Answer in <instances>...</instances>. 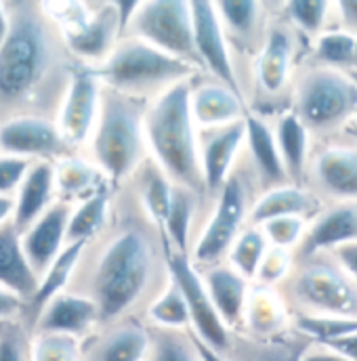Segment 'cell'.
Here are the masks:
<instances>
[{"label": "cell", "instance_id": "obj_1", "mask_svg": "<svg viewBox=\"0 0 357 361\" xmlns=\"http://www.w3.org/2000/svg\"><path fill=\"white\" fill-rule=\"evenodd\" d=\"M169 244L128 183L116 187L107 227L85 246L68 290L90 298L101 326L143 317L171 279Z\"/></svg>", "mask_w": 357, "mask_h": 361}, {"label": "cell", "instance_id": "obj_2", "mask_svg": "<svg viewBox=\"0 0 357 361\" xmlns=\"http://www.w3.org/2000/svg\"><path fill=\"white\" fill-rule=\"evenodd\" d=\"M0 44V124L19 116L57 118L78 63L44 0H11Z\"/></svg>", "mask_w": 357, "mask_h": 361}, {"label": "cell", "instance_id": "obj_3", "mask_svg": "<svg viewBox=\"0 0 357 361\" xmlns=\"http://www.w3.org/2000/svg\"><path fill=\"white\" fill-rule=\"evenodd\" d=\"M191 82L193 78L150 101L145 111V141L150 158L169 179L206 197L200 128L191 114Z\"/></svg>", "mask_w": 357, "mask_h": 361}, {"label": "cell", "instance_id": "obj_4", "mask_svg": "<svg viewBox=\"0 0 357 361\" xmlns=\"http://www.w3.org/2000/svg\"><path fill=\"white\" fill-rule=\"evenodd\" d=\"M150 101L122 94L105 87L99 122L87 156L103 171L114 187L133 179L150 158L145 141V111Z\"/></svg>", "mask_w": 357, "mask_h": 361}, {"label": "cell", "instance_id": "obj_5", "mask_svg": "<svg viewBox=\"0 0 357 361\" xmlns=\"http://www.w3.org/2000/svg\"><path fill=\"white\" fill-rule=\"evenodd\" d=\"M309 51L311 40L286 21L277 11V2H273V15L263 44L250 68L246 90L248 111L261 114L269 120L288 111L296 72L309 57Z\"/></svg>", "mask_w": 357, "mask_h": 361}, {"label": "cell", "instance_id": "obj_6", "mask_svg": "<svg viewBox=\"0 0 357 361\" xmlns=\"http://www.w3.org/2000/svg\"><path fill=\"white\" fill-rule=\"evenodd\" d=\"M135 2L44 0V6L57 23L72 59L78 66L99 70L122 40Z\"/></svg>", "mask_w": 357, "mask_h": 361}, {"label": "cell", "instance_id": "obj_7", "mask_svg": "<svg viewBox=\"0 0 357 361\" xmlns=\"http://www.w3.org/2000/svg\"><path fill=\"white\" fill-rule=\"evenodd\" d=\"M290 109L307 126L313 139H326L347 130L357 116V76L307 61L298 68Z\"/></svg>", "mask_w": 357, "mask_h": 361}, {"label": "cell", "instance_id": "obj_8", "mask_svg": "<svg viewBox=\"0 0 357 361\" xmlns=\"http://www.w3.org/2000/svg\"><path fill=\"white\" fill-rule=\"evenodd\" d=\"M261 189L242 154L234 175L223 185L219 195L208 204L198 238L189 252L191 263L198 269H206L227 261V255L238 235L248 227L253 206Z\"/></svg>", "mask_w": 357, "mask_h": 361}, {"label": "cell", "instance_id": "obj_9", "mask_svg": "<svg viewBox=\"0 0 357 361\" xmlns=\"http://www.w3.org/2000/svg\"><path fill=\"white\" fill-rule=\"evenodd\" d=\"M97 72L107 89L145 101L202 74L193 66L128 34L122 36L111 57Z\"/></svg>", "mask_w": 357, "mask_h": 361}, {"label": "cell", "instance_id": "obj_10", "mask_svg": "<svg viewBox=\"0 0 357 361\" xmlns=\"http://www.w3.org/2000/svg\"><path fill=\"white\" fill-rule=\"evenodd\" d=\"M279 292L292 313L357 317V281L332 252L294 261Z\"/></svg>", "mask_w": 357, "mask_h": 361}, {"label": "cell", "instance_id": "obj_11", "mask_svg": "<svg viewBox=\"0 0 357 361\" xmlns=\"http://www.w3.org/2000/svg\"><path fill=\"white\" fill-rule=\"evenodd\" d=\"M124 34L150 42L152 47L193 66L198 72L204 74V68L195 49L191 2L137 0Z\"/></svg>", "mask_w": 357, "mask_h": 361}, {"label": "cell", "instance_id": "obj_12", "mask_svg": "<svg viewBox=\"0 0 357 361\" xmlns=\"http://www.w3.org/2000/svg\"><path fill=\"white\" fill-rule=\"evenodd\" d=\"M305 185L326 204L357 206V135L351 126L326 139H313Z\"/></svg>", "mask_w": 357, "mask_h": 361}, {"label": "cell", "instance_id": "obj_13", "mask_svg": "<svg viewBox=\"0 0 357 361\" xmlns=\"http://www.w3.org/2000/svg\"><path fill=\"white\" fill-rule=\"evenodd\" d=\"M169 271L173 279L178 283L191 319V334L200 338L204 345L212 347L219 353L231 355L234 349V336L236 332L223 322L221 313L217 311L200 269L191 263L189 255H181L175 250H167Z\"/></svg>", "mask_w": 357, "mask_h": 361}, {"label": "cell", "instance_id": "obj_14", "mask_svg": "<svg viewBox=\"0 0 357 361\" xmlns=\"http://www.w3.org/2000/svg\"><path fill=\"white\" fill-rule=\"evenodd\" d=\"M217 11L223 23L225 36L229 40L236 68L240 74L242 92L246 99L250 68L263 44L269 21L273 15V2L269 4L261 0H221L217 2Z\"/></svg>", "mask_w": 357, "mask_h": 361}, {"label": "cell", "instance_id": "obj_15", "mask_svg": "<svg viewBox=\"0 0 357 361\" xmlns=\"http://www.w3.org/2000/svg\"><path fill=\"white\" fill-rule=\"evenodd\" d=\"M105 85L97 70L78 66L57 114V126L72 152H87L99 122Z\"/></svg>", "mask_w": 357, "mask_h": 361}, {"label": "cell", "instance_id": "obj_16", "mask_svg": "<svg viewBox=\"0 0 357 361\" xmlns=\"http://www.w3.org/2000/svg\"><path fill=\"white\" fill-rule=\"evenodd\" d=\"M0 154L28 162H57L72 149L55 118L19 116L0 124Z\"/></svg>", "mask_w": 357, "mask_h": 361}, {"label": "cell", "instance_id": "obj_17", "mask_svg": "<svg viewBox=\"0 0 357 361\" xmlns=\"http://www.w3.org/2000/svg\"><path fill=\"white\" fill-rule=\"evenodd\" d=\"M191 15H193L195 49H198L204 74L227 85L229 89L238 90L244 97L242 85H240V74L236 68V59H234L229 40L225 36L223 23H221L219 11H217V2L193 0Z\"/></svg>", "mask_w": 357, "mask_h": 361}, {"label": "cell", "instance_id": "obj_18", "mask_svg": "<svg viewBox=\"0 0 357 361\" xmlns=\"http://www.w3.org/2000/svg\"><path fill=\"white\" fill-rule=\"evenodd\" d=\"M244 120L219 128H200V160L208 204L219 195V191L242 160L246 143Z\"/></svg>", "mask_w": 357, "mask_h": 361}, {"label": "cell", "instance_id": "obj_19", "mask_svg": "<svg viewBox=\"0 0 357 361\" xmlns=\"http://www.w3.org/2000/svg\"><path fill=\"white\" fill-rule=\"evenodd\" d=\"M152 328L143 317L99 326L83 341V361H147Z\"/></svg>", "mask_w": 357, "mask_h": 361}, {"label": "cell", "instance_id": "obj_20", "mask_svg": "<svg viewBox=\"0 0 357 361\" xmlns=\"http://www.w3.org/2000/svg\"><path fill=\"white\" fill-rule=\"evenodd\" d=\"M74 206L57 200L40 219H36L25 231H21V246L30 267L38 275V279L47 269L61 257V252L70 246L68 227Z\"/></svg>", "mask_w": 357, "mask_h": 361}, {"label": "cell", "instance_id": "obj_21", "mask_svg": "<svg viewBox=\"0 0 357 361\" xmlns=\"http://www.w3.org/2000/svg\"><path fill=\"white\" fill-rule=\"evenodd\" d=\"M246 143H244V158L257 179V185L263 191L273 187H282L290 183L282 154L277 149L273 120L261 114L248 111L246 116Z\"/></svg>", "mask_w": 357, "mask_h": 361}, {"label": "cell", "instance_id": "obj_22", "mask_svg": "<svg viewBox=\"0 0 357 361\" xmlns=\"http://www.w3.org/2000/svg\"><path fill=\"white\" fill-rule=\"evenodd\" d=\"M101 326L97 305L72 290L57 294L34 319L32 332H53L85 341Z\"/></svg>", "mask_w": 357, "mask_h": 361}, {"label": "cell", "instance_id": "obj_23", "mask_svg": "<svg viewBox=\"0 0 357 361\" xmlns=\"http://www.w3.org/2000/svg\"><path fill=\"white\" fill-rule=\"evenodd\" d=\"M357 240L356 204H328L315 219L309 221L301 246L294 250V261L309 259Z\"/></svg>", "mask_w": 357, "mask_h": 361}, {"label": "cell", "instance_id": "obj_24", "mask_svg": "<svg viewBox=\"0 0 357 361\" xmlns=\"http://www.w3.org/2000/svg\"><path fill=\"white\" fill-rule=\"evenodd\" d=\"M191 114L198 128H219L242 122L248 116V105L238 90L200 74L191 82Z\"/></svg>", "mask_w": 357, "mask_h": 361}, {"label": "cell", "instance_id": "obj_25", "mask_svg": "<svg viewBox=\"0 0 357 361\" xmlns=\"http://www.w3.org/2000/svg\"><path fill=\"white\" fill-rule=\"evenodd\" d=\"M292 330V309L279 288L253 281L242 330L255 338H275Z\"/></svg>", "mask_w": 357, "mask_h": 361}, {"label": "cell", "instance_id": "obj_26", "mask_svg": "<svg viewBox=\"0 0 357 361\" xmlns=\"http://www.w3.org/2000/svg\"><path fill=\"white\" fill-rule=\"evenodd\" d=\"M328 204L315 195L307 185L286 183L282 187H273L263 191L250 212L248 225L261 227L267 221L279 219V216H303L307 221L315 219Z\"/></svg>", "mask_w": 357, "mask_h": 361}, {"label": "cell", "instance_id": "obj_27", "mask_svg": "<svg viewBox=\"0 0 357 361\" xmlns=\"http://www.w3.org/2000/svg\"><path fill=\"white\" fill-rule=\"evenodd\" d=\"M200 273L223 322L234 332H240L244 324V311H246L253 281L246 279L242 273H238L229 263H219V265L200 269Z\"/></svg>", "mask_w": 357, "mask_h": 361}, {"label": "cell", "instance_id": "obj_28", "mask_svg": "<svg viewBox=\"0 0 357 361\" xmlns=\"http://www.w3.org/2000/svg\"><path fill=\"white\" fill-rule=\"evenodd\" d=\"M55 169V189L57 200L68 202L72 206L89 200L92 195L116 189L103 171L83 152H72L61 160L53 162Z\"/></svg>", "mask_w": 357, "mask_h": 361}, {"label": "cell", "instance_id": "obj_29", "mask_svg": "<svg viewBox=\"0 0 357 361\" xmlns=\"http://www.w3.org/2000/svg\"><path fill=\"white\" fill-rule=\"evenodd\" d=\"M208 210V200L187 187L175 185L173 187V197L164 223V240L171 250L189 255L193 248V242L198 238L202 219L200 214H206Z\"/></svg>", "mask_w": 357, "mask_h": 361}, {"label": "cell", "instance_id": "obj_30", "mask_svg": "<svg viewBox=\"0 0 357 361\" xmlns=\"http://www.w3.org/2000/svg\"><path fill=\"white\" fill-rule=\"evenodd\" d=\"M55 202H57V189H55L53 162H34L23 185L15 193L13 225L19 231H25Z\"/></svg>", "mask_w": 357, "mask_h": 361}, {"label": "cell", "instance_id": "obj_31", "mask_svg": "<svg viewBox=\"0 0 357 361\" xmlns=\"http://www.w3.org/2000/svg\"><path fill=\"white\" fill-rule=\"evenodd\" d=\"M273 130L288 179L296 185H305L307 166L313 149V135L307 130V126L298 120V116L292 109L273 118Z\"/></svg>", "mask_w": 357, "mask_h": 361}, {"label": "cell", "instance_id": "obj_32", "mask_svg": "<svg viewBox=\"0 0 357 361\" xmlns=\"http://www.w3.org/2000/svg\"><path fill=\"white\" fill-rule=\"evenodd\" d=\"M38 275L25 259L21 231L13 223L0 227V288L11 290L13 294L30 302V298L38 290Z\"/></svg>", "mask_w": 357, "mask_h": 361}, {"label": "cell", "instance_id": "obj_33", "mask_svg": "<svg viewBox=\"0 0 357 361\" xmlns=\"http://www.w3.org/2000/svg\"><path fill=\"white\" fill-rule=\"evenodd\" d=\"M311 341L298 334L294 328L275 338H255L244 332L234 336V361H301Z\"/></svg>", "mask_w": 357, "mask_h": 361}, {"label": "cell", "instance_id": "obj_34", "mask_svg": "<svg viewBox=\"0 0 357 361\" xmlns=\"http://www.w3.org/2000/svg\"><path fill=\"white\" fill-rule=\"evenodd\" d=\"M128 185L133 187V191H135L137 200L141 202L143 210L147 212V216L162 231L164 223H167L175 183L162 173V169L152 158H147L141 164V169L133 175V179L128 180Z\"/></svg>", "mask_w": 357, "mask_h": 361}, {"label": "cell", "instance_id": "obj_35", "mask_svg": "<svg viewBox=\"0 0 357 361\" xmlns=\"http://www.w3.org/2000/svg\"><path fill=\"white\" fill-rule=\"evenodd\" d=\"M87 244H70L61 257L47 269V273L40 277L38 281V290L36 294L30 298L28 302V322L30 326L34 324V319L38 317V313L61 292H66L74 279V273L78 267V261L83 257V250H85Z\"/></svg>", "mask_w": 357, "mask_h": 361}, {"label": "cell", "instance_id": "obj_36", "mask_svg": "<svg viewBox=\"0 0 357 361\" xmlns=\"http://www.w3.org/2000/svg\"><path fill=\"white\" fill-rule=\"evenodd\" d=\"M279 15L307 40L320 38L328 30H337L334 25V2L328 0H288L277 2Z\"/></svg>", "mask_w": 357, "mask_h": 361}, {"label": "cell", "instance_id": "obj_37", "mask_svg": "<svg viewBox=\"0 0 357 361\" xmlns=\"http://www.w3.org/2000/svg\"><path fill=\"white\" fill-rule=\"evenodd\" d=\"M116 189L101 191L89 200L74 206L68 227L70 244H89L109 223L111 216V200Z\"/></svg>", "mask_w": 357, "mask_h": 361}, {"label": "cell", "instance_id": "obj_38", "mask_svg": "<svg viewBox=\"0 0 357 361\" xmlns=\"http://www.w3.org/2000/svg\"><path fill=\"white\" fill-rule=\"evenodd\" d=\"M143 319L147 326L160 328V330H178V332L191 330L189 309L173 275L162 288V292L150 302V307L143 313Z\"/></svg>", "mask_w": 357, "mask_h": 361}, {"label": "cell", "instance_id": "obj_39", "mask_svg": "<svg viewBox=\"0 0 357 361\" xmlns=\"http://www.w3.org/2000/svg\"><path fill=\"white\" fill-rule=\"evenodd\" d=\"M356 51L357 36L345 30H328L311 42L307 61L339 70H351L356 61Z\"/></svg>", "mask_w": 357, "mask_h": 361}, {"label": "cell", "instance_id": "obj_40", "mask_svg": "<svg viewBox=\"0 0 357 361\" xmlns=\"http://www.w3.org/2000/svg\"><path fill=\"white\" fill-rule=\"evenodd\" d=\"M292 328L309 338L311 343L332 345L357 332V317H332V315H309L292 313Z\"/></svg>", "mask_w": 357, "mask_h": 361}, {"label": "cell", "instance_id": "obj_41", "mask_svg": "<svg viewBox=\"0 0 357 361\" xmlns=\"http://www.w3.org/2000/svg\"><path fill=\"white\" fill-rule=\"evenodd\" d=\"M269 250L267 235L263 233L261 227H255V225H248L240 235L238 240L234 242L229 255H227V261L234 269L238 273H242L246 279L255 281L257 279V273L261 269V263L265 259Z\"/></svg>", "mask_w": 357, "mask_h": 361}, {"label": "cell", "instance_id": "obj_42", "mask_svg": "<svg viewBox=\"0 0 357 361\" xmlns=\"http://www.w3.org/2000/svg\"><path fill=\"white\" fill-rule=\"evenodd\" d=\"M147 361H202V357L189 330L178 332L152 328V349Z\"/></svg>", "mask_w": 357, "mask_h": 361}, {"label": "cell", "instance_id": "obj_43", "mask_svg": "<svg viewBox=\"0 0 357 361\" xmlns=\"http://www.w3.org/2000/svg\"><path fill=\"white\" fill-rule=\"evenodd\" d=\"M30 355L32 361H83V341L66 334L34 332Z\"/></svg>", "mask_w": 357, "mask_h": 361}, {"label": "cell", "instance_id": "obj_44", "mask_svg": "<svg viewBox=\"0 0 357 361\" xmlns=\"http://www.w3.org/2000/svg\"><path fill=\"white\" fill-rule=\"evenodd\" d=\"M32 334L25 317L0 319V361H32Z\"/></svg>", "mask_w": 357, "mask_h": 361}, {"label": "cell", "instance_id": "obj_45", "mask_svg": "<svg viewBox=\"0 0 357 361\" xmlns=\"http://www.w3.org/2000/svg\"><path fill=\"white\" fill-rule=\"evenodd\" d=\"M307 227H309V221L303 216H279L261 225L263 233L267 235L269 246L290 250V252H294L301 246Z\"/></svg>", "mask_w": 357, "mask_h": 361}, {"label": "cell", "instance_id": "obj_46", "mask_svg": "<svg viewBox=\"0 0 357 361\" xmlns=\"http://www.w3.org/2000/svg\"><path fill=\"white\" fill-rule=\"evenodd\" d=\"M292 269H294V252L269 246L255 281L263 286H271V288H279L288 279Z\"/></svg>", "mask_w": 357, "mask_h": 361}, {"label": "cell", "instance_id": "obj_47", "mask_svg": "<svg viewBox=\"0 0 357 361\" xmlns=\"http://www.w3.org/2000/svg\"><path fill=\"white\" fill-rule=\"evenodd\" d=\"M34 162L0 154V195L15 197Z\"/></svg>", "mask_w": 357, "mask_h": 361}, {"label": "cell", "instance_id": "obj_48", "mask_svg": "<svg viewBox=\"0 0 357 361\" xmlns=\"http://www.w3.org/2000/svg\"><path fill=\"white\" fill-rule=\"evenodd\" d=\"M334 25L357 36V0H339L334 2Z\"/></svg>", "mask_w": 357, "mask_h": 361}, {"label": "cell", "instance_id": "obj_49", "mask_svg": "<svg viewBox=\"0 0 357 361\" xmlns=\"http://www.w3.org/2000/svg\"><path fill=\"white\" fill-rule=\"evenodd\" d=\"M25 317L28 319V302L13 294L11 290L0 288V319H15Z\"/></svg>", "mask_w": 357, "mask_h": 361}, {"label": "cell", "instance_id": "obj_50", "mask_svg": "<svg viewBox=\"0 0 357 361\" xmlns=\"http://www.w3.org/2000/svg\"><path fill=\"white\" fill-rule=\"evenodd\" d=\"M301 361H353L351 357H347L345 353L337 351L330 345H320V343H311V347L305 351L303 360Z\"/></svg>", "mask_w": 357, "mask_h": 361}, {"label": "cell", "instance_id": "obj_51", "mask_svg": "<svg viewBox=\"0 0 357 361\" xmlns=\"http://www.w3.org/2000/svg\"><path fill=\"white\" fill-rule=\"evenodd\" d=\"M332 255L341 263V267L347 271L357 281V240L345 244V246H341V248H337Z\"/></svg>", "mask_w": 357, "mask_h": 361}, {"label": "cell", "instance_id": "obj_52", "mask_svg": "<svg viewBox=\"0 0 357 361\" xmlns=\"http://www.w3.org/2000/svg\"><path fill=\"white\" fill-rule=\"evenodd\" d=\"M189 332H191V330H189ZM193 341H195V347H198V353H200L202 361H234V357H231V355H225V353H219V351H214L212 347L204 345L200 338H195V336H193Z\"/></svg>", "mask_w": 357, "mask_h": 361}, {"label": "cell", "instance_id": "obj_53", "mask_svg": "<svg viewBox=\"0 0 357 361\" xmlns=\"http://www.w3.org/2000/svg\"><path fill=\"white\" fill-rule=\"evenodd\" d=\"M330 347H334L337 351H341V353H345L347 357H351L353 361H357V332L356 334H351V336H345V338L332 343Z\"/></svg>", "mask_w": 357, "mask_h": 361}, {"label": "cell", "instance_id": "obj_54", "mask_svg": "<svg viewBox=\"0 0 357 361\" xmlns=\"http://www.w3.org/2000/svg\"><path fill=\"white\" fill-rule=\"evenodd\" d=\"M13 214H15V197L0 195V227L13 223Z\"/></svg>", "mask_w": 357, "mask_h": 361}, {"label": "cell", "instance_id": "obj_55", "mask_svg": "<svg viewBox=\"0 0 357 361\" xmlns=\"http://www.w3.org/2000/svg\"><path fill=\"white\" fill-rule=\"evenodd\" d=\"M8 27H11V13H8V2L0 0V44H2V40L6 38V34H8Z\"/></svg>", "mask_w": 357, "mask_h": 361}, {"label": "cell", "instance_id": "obj_56", "mask_svg": "<svg viewBox=\"0 0 357 361\" xmlns=\"http://www.w3.org/2000/svg\"><path fill=\"white\" fill-rule=\"evenodd\" d=\"M353 74H356V72H353ZM356 76H357V74H356ZM351 130H353V133L357 135V116H356V120H353V124H351Z\"/></svg>", "mask_w": 357, "mask_h": 361}, {"label": "cell", "instance_id": "obj_57", "mask_svg": "<svg viewBox=\"0 0 357 361\" xmlns=\"http://www.w3.org/2000/svg\"><path fill=\"white\" fill-rule=\"evenodd\" d=\"M351 72H356L357 74V51H356V61H353V68H351Z\"/></svg>", "mask_w": 357, "mask_h": 361}]
</instances>
